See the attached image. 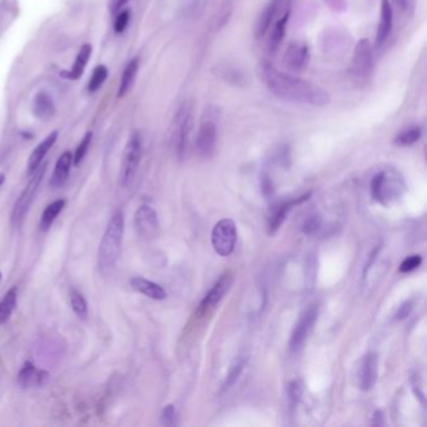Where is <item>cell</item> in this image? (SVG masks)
Returning <instances> with one entry per match:
<instances>
[{
  "label": "cell",
  "mask_w": 427,
  "mask_h": 427,
  "mask_svg": "<svg viewBox=\"0 0 427 427\" xmlns=\"http://www.w3.org/2000/svg\"><path fill=\"white\" fill-rule=\"evenodd\" d=\"M243 367H244V360L243 358L238 360L236 364L232 366L231 371H230V374L227 376L225 383H223V387H222V393L228 391L236 383L238 377L242 374Z\"/></svg>",
  "instance_id": "32"
},
{
  "label": "cell",
  "mask_w": 427,
  "mask_h": 427,
  "mask_svg": "<svg viewBox=\"0 0 427 427\" xmlns=\"http://www.w3.org/2000/svg\"><path fill=\"white\" fill-rule=\"evenodd\" d=\"M320 227H321V217L311 216L310 218L305 221V223L302 225V231L306 235H313L315 232L318 231Z\"/></svg>",
  "instance_id": "35"
},
{
  "label": "cell",
  "mask_w": 427,
  "mask_h": 427,
  "mask_svg": "<svg viewBox=\"0 0 427 427\" xmlns=\"http://www.w3.org/2000/svg\"><path fill=\"white\" fill-rule=\"evenodd\" d=\"M289 395L291 402L295 405L298 402L301 395H302V387H301L300 382H292L289 387Z\"/></svg>",
  "instance_id": "37"
},
{
  "label": "cell",
  "mask_w": 427,
  "mask_h": 427,
  "mask_svg": "<svg viewBox=\"0 0 427 427\" xmlns=\"http://www.w3.org/2000/svg\"><path fill=\"white\" fill-rule=\"evenodd\" d=\"M17 306V289H9L0 302V324H4L12 316Z\"/></svg>",
  "instance_id": "27"
},
{
  "label": "cell",
  "mask_w": 427,
  "mask_h": 427,
  "mask_svg": "<svg viewBox=\"0 0 427 427\" xmlns=\"http://www.w3.org/2000/svg\"><path fill=\"white\" fill-rule=\"evenodd\" d=\"M48 163H43L39 167L35 169L32 173V178L29 179L28 185L25 187L23 193L19 196L17 202L13 208L12 216H11V222L14 227H18L23 222L25 216L29 211L32 203L34 201L37 193L39 191V187L41 185V180L44 178V174L46 172Z\"/></svg>",
  "instance_id": "3"
},
{
  "label": "cell",
  "mask_w": 427,
  "mask_h": 427,
  "mask_svg": "<svg viewBox=\"0 0 427 427\" xmlns=\"http://www.w3.org/2000/svg\"><path fill=\"white\" fill-rule=\"evenodd\" d=\"M422 136V129L420 127H411L405 129L395 138V143L401 147H409L419 142Z\"/></svg>",
  "instance_id": "28"
},
{
  "label": "cell",
  "mask_w": 427,
  "mask_h": 427,
  "mask_svg": "<svg viewBox=\"0 0 427 427\" xmlns=\"http://www.w3.org/2000/svg\"><path fill=\"white\" fill-rule=\"evenodd\" d=\"M161 420H162L163 425H166V426L173 425L174 420H176V410H174V406L168 405V406L164 407L162 416H161Z\"/></svg>",
  "instance_id": "36"
},
{
  "label": "cell",
  "mask_w": 427,
  "mask_h": 427,
  "mask_svg": "<svg viewBox=\"0 0 427 427\" xmlns=\"http://www.w3.org/2000/svg\"><path fill=\"white\" fill-rule=\"evenodd\" d=\"M140 158H142V138L138 132H134L128 139L121 158L119 185L123 188H127L132 185L136 174L138 172Z\"/></svg>",
  "instance_id": "4"
},
{
  "label": "cell",
  "mask_w": 427,
  "mask_h": 427,
  "mask_svg": "<svg viewBox=\"0 0 427 427\" xmlns=\"http://www.w3.org/2000/svg\"><path fill=\"white\" fill-rule=\"evenodd\" d=\"M277 6L278 0H272L271 3L263 9V12L261 13L254 27L256 38H262L267 33V30L271 27L275 14L277 12Z\"/></svg>",
  "instance_id": "22"
},
{
  "label": "cell",
  "mask_w": 427,
  "mask_h": 427,
  "mask_svg": "<svg viewBox=\"0 0 427 427\" xmlns=\"http://www.w3.org/2000/svg\"><path fill=\"white\" fill-rule=\"evenodd\" d=\"M393 11L390 0H382L381 1V19L380 25L376 34V46H383V43L388 39L390 33L393 30Z\"/></svg>",
  "instance_id": "14"
},
{
  "label": "cell",
  "mask_w": 427,
  "mask_h": 427,
  "mask_svg": "<svg viewBox=\"0 0 427 427\" xmlns=\"http://www.w3.org/2000/svg\"><path fill=\"white\" fill-rule=\"evenodd\" d=\"M217 143V126L214 121H203L198 136H197V150L202 157H211L216 150Z\"/></svg>",
  "instance_id": "11"
},
{
  "label": "cell",
  "mask_w": 427,
  "mask_h": 427,
  "mask_svg": "<svg viewBox=\"0 0 427 427\" xmlns=\"http://www.w3.org/2000/svg\"><path fill=\"white\" fill-rule=\"evenodd\" d=\"M70 305L75 315L79 318L86 320L88 317V303L84 296L81 295V292H78L77 289H73L70 292Z\"/></svg>",
  "instance_id": "29"
},
{
  "label": "cell",
  "mask_w": 427,
  "mask_h": 427,
  "mask_svg": "<svg viewBox=\"0 0 427 427\" xmlns=\"http://www.w3.org/2000/svg\"><path fill=\"white\" fill-rule=\"evenodd\" d=\"M48 379L46 371L37 369L32 362H25L18 375V383L22 387L41 386Z\"/></svg>",
  "instance_id": "18"
},
{
  "label": "cell",
  "mask_w": 427,
  "mask_h": 427,
  "mask_svg": "<svg viewBox=\"0 0 427 427\" xmlns=\"http://www.w3.org/2000/svg\"><path fill=\"white\" fill-rule=\"evenodd\" d=\"M133 289L140 292L142 295L150 297L152 300L162 301L167 297V292L158 283L152 282L150 280L142 277H134L131 281Z\"/></svg>",
  "instance_id": "21"
},
{
  "label": "cell",
  "mask_w": 427,
  "mask_h": 427,
  "mask_svg": "<svg viewBox=\"0 0 427 427\" xmlns=\"http://www.w3.org/2000/svg\"><path fill=\"white\" fill-rule=\"evenodd\" d=\"M193 127V110L190 103L182 104L176 112L173 121V142L176 153L183 158L188 148Z\"/></svg>",
  "instance_id": "5"
},
{
  "label": "cell",
  "mask_w": 427,
  "mask_h": 427,
  "mask_svg": "<svg viewBox=\"0 0 427 427\" xmlns=\"http://www.w3.org/2000/svg\"><path fill=\"white\" fill-rule=\"evenodd\" d=\"M260 72L265 86L280 98L297 103L310 104L313 107H326L331 100L329 93L324 88L316 86L311 81L282 73L267 62L261 64Z\"/></svg>",
  "instance_id": "1"
},
{
  "label": "cell",
  "mask_w": 427,
  "mask_h": 427,
  "mask_svg": "<svg viewBox=\"0 0 427 427\" xmlns=\"http://www.w3.org/2000/svg\"><path fill=\"white\" fill-rule=\"evenodd\" d=\"M64 206H65V201L58 199L55 202L51 203L44 209V212L41 214V223H39L41 231H48L52 227L54 221L57 220L58 214L63 211Z\"/></svg>",
  "instance_id": "25"
},
{
  "label": "cell",
  "mask_w": 427,
  "mask_h": 427,
  "mask_svg": "<svg viewBox=\"0 0 427 427\" xmlns=\"http://www.w3.org/2000/svg\"><path fill=\"white\" fill-rule=\"evenodd\" d=\"M134 225L139 236L145 239H153L159 231L158 214L150 206H142L134 214Z\"/></svg>",
  "instance_id": "8"
},
{
  "label": "cell",
  "mask_w": 427,
  "mask_h": 427,
  "mask_svg": "<svg viewBox=\"0 0 427 427\" xmlns=\"http://www.w3.org/2000/svg\"><path fill=\"white\" fill-rule=\"evenodd\" d=\"M262 190L265 192V196H271L273 192V185H272L271 179L268 178V176H265L262 178Z\"/></svg>",
  "instance_id": "40"
},
{
  "label": "cell",
  "mask_w": 427,
  "mask_h": 427,
  "mask_svg": "<svg viewBox=\"0 0 427 427\" xmlns=\"http://www.w3.org/2000/svg\"><path fill=\"white\" fill-rule=\"evenodd\" d=\"M92 139L93 132L86 133V136L81 138L79 145H78L77 150H75L74 155H73V163H74L75 166H78L84 159V157L87 155L88 150L91 147V143H92Z\"/></svg>",
  "instance_id": "31"
},
{
  "label": "cell",
  "mask_w": 427,
  "mask_h": 427,
  "mask_svg": "<svg viewBox=\"0 0 427 427\" xmlns=\"http://www.w3.org/2000/svg\"><path fill=\"white\" fill-rule=\"evenodd\" d=\"M73 163V155L70 150L64 152L62 156L59 157L58 161L55 163V168L53 172L51 185L54 188H59L67 182L70 177V167Z\"/></svg>",
  "instance_id": "20"
},
{
  "label": "cell",
  "mask_w": 427,
  "mask_h": 427,
  "mask_svg": "<svg viewBox=\"0 0 427 427\" xmlns=\"http://www.w3.org/2000/svg\"><path fill=\"white\" fill-rule=\"evenodd\" d=\"M211 239L216 254L222 257H228L236 247L237 228L235 222L230 218L221 220L214 225Z\"/></svg>",
  "instance_id": "6"
},
{
  "label": "cell",
  "mask_w": 427,
  "mask_h": 427,
  "mask_svg": "<svg viewBox=\"0 0 427 427\" xmlns=\"http://www.w3.org/2000/svg\"><path fill=\"white\" fill-rule=\"evenodd\" d=\"M422 263V257L420 254H414L407 257L404 262L400 265V272L402 273H409V272L415 271L416 268H419Z\"/></svg>",
  "instance_id": "34"
},
{
  "label": "cell",
  "mask_w": 427,
  "mask_h": 427,
  "mask_svg": "<svg viewBox=\"0 0 427 427\" xmlns=\"http://www.w3.org/2000/svg\"><path fill=\"white\" fill-rule=\"evenodd\" d=\"M317 318V308L315 306L310 307L308 310L301 315L298 322L296 324L294 332L291 335L289 340V351L291 353H298L302 345L305 343L307 336L312 329V326L315 324V321Z\"/></svg>",
  "instance_id": "9"
},
{
  "label": "cell",
  "mask_w": 427,
  "mask_h": 427,
  "mask_svg": "<svg viewBox=\"0 0 427 427\" xmlns=\"http://www.w3.org/2000/svg\"><path fill=\"white\" fill-rule=\"evenodd\" d=\"M377 367H379V358L377 355L369 353L366 355L361 366V382L360 386L364 391H369L375 386L377 380Z\"/></svg>",
  "instance_id": "13"
},
{
  "label": "cell",
  "mask_w": 427,
  "mask_h": 427,
  "mask_svg": "<svg viewBox=\"0 0 427 427\" xmlns=\"http://www.w3.org/2000/svg\"><path fill=\"white\" fill-rule=\"evenodd\" d=\"M390 173L388 172H380L375 174L371 180V195L379 202L385 203L386 199V192L388 183H390Z\"/></svg>",
  "instance_id": "24"
},
{
  "label": "cell",
  "mask_w": 427,
  "mask_h": 427,
  "mask_svg": "<svg viewBox=\"0 0 427 427\" xmlns=\"http://www.w3.org/2000/svg\"><path fill=\"white\" fill-rule=\"evenodd\" d=\"M129 0H110V9L113 14L121 12Z\"/></svg>",
  "instance_id": "39"
},
{
  "label": "cell",
  "mask_w": 427,
  "mask_h": 427,
  "mask_svg": "<svg viewBox=\"0 0 427 427\" xmlns=\"http://www.w3.org/2000/svg\"><path fill=\"white\" fill-rule=\"evenodd\" d=\"M372 68V49L369 39H361L355 48L353 59V73L358 78H366Z\"/></svg>",
  "instance_id": "10"
},
{
  "label": "cell",
  "mask_w": 427,
  "mask_h": 427,
  "mask_svg": "<svg viewBox=\"0 0 427 427\" xmlns=\"http://www.w3.org/2000/svg\"><path fill=\"white\" fill-rule=\"evenodd\" d=\"M412 311V302L411 301H406L405 303H402L398 312H396V320H404L407 317Z\"/></svg>",
  "instance_id": "38"
},
{
  "label": "cell",
  "mask_w": 427,
  "mask_h": 427,
  "mask_svg": "<svg viewBox=\"0 0 427 427\" xmlns=\"http://www.w3.org/2000/svg\"><path fill=\"white\" fill-rule=\"evenodd\" d=\"M396 3V6L401 9V11H409L410 9L411 4H412V0H393Z\"/></svg>",
  "instance_id": "41"
},
{
  "label": "cell",
  "mask_w": 427,
  "mask_h": 427,
  "mask_svg": "<svg viewBox=\"0 0 427 427\" xmlns=\"http://www.w3.org/2000/svg\"><path fill=\"white\" fill-rule=\"evenodd\" d=\"M57 138H58V132L54 131L35 147L34 150L30 153L29 159H28V173H33L35 169L41 166L46 153L52 150L53 145H55Z\"/></svg>",
  "instance_id": "16"
},
{
  "label": "cell",
  "mask_w": 427,
  "mask_h": 427,
  "mask_svg": "<svg viewBox=\"0 0 427 427\" xmlns=\"http://www.w3.org/2000/svg\"><path fill=\"white\" fill-rule=\"evenodd\" d=\"M233 282V276L230 272H225V275H222L218 281L214 283V287L209 289L207 295L204 296L201 305L198 307L197 315L198 316H204L208 312L212 311L216 308V306L220 303L221 300L223 298V296L228 292V289L232 286Z\"/></svg>",
  "instance_id": "7"
},
{
  "label": "cell",
  "mask_w": 427,
  "mask_h": 427,
  "mask_svg": "<svg viewBox=\"0 0 427 427\" xmlns=\"http://www.w3.org/2000/svg\"><path fill=\"white\" fill-rule=\"evenodd\" d=\"M124 232V217L121 211L112 216L104 232L98 249V265L104 275L116 268L121 254V239Z\"/></svg>",
  "instance_id": "2"
},
{
  "label": "cell",
  "mask_w": 427,
  "mask_h": 427,
  "mask_svg": "<svg viewBox=\"0 0 427 427\" xmlns=\"http://www.w3.org/2000/svg\"><path fill=\"white\" fill-rule=\"evenodd\" d=\"M310 196H311V192H310V193H306V195H303V196L297 197L296 199H292V201H289V202H284L282 203V204H280L277 209L272 214L271 220H270V232H271V233L277 232L278 228L281 227V225H282L284 220H286V217L289 216V211L295 207V206H298L301 203L307 201V199L310 198Z\"/></svg>",
  "instance_id": "19"
},
{
  "label": "cell",
  "mask_w": 427,
  "mask_h": 427,
  "mask_svg": "<svg viewBox=\"0 0 427 427\" xmlns=\"http://www.w3.org/2000/svg\"><path fill=\"white\" fill-rule=\"evenodd\" d=\"M289 13H286L284 15L280 18L277 20V23L275 24L273 30H272L271 38H270V51L275 52L277 51L278 46H281L284 34H286V28H287V23H289Z\"/></svg>",
  "instance_id": "26"
},
{
  "label": "cell",
  "mask_w": 427,
  "mask_h": 427,
  "mask_svg": "<svg viewBox=\"0 0 427 427\" xmlns=\"http://www.w3.org/2000/svg\"><path fill=\"white\" fill-rule=\"evenodd\" d=\"M129 20H131V11L129 9H121V12H118L116 22H114V32L117 34H121L124 30L127 29Z\"/></svg>",
  "instance_id": "33"
},
{
  "label": "cell",
  "mask_w": 427,
  "mask_h": 427,
  "mask_svg": "<svg viewBox=\"0 0 427 427\" xmlns=\"http://www.w3.org/2000/svg\"><path fill=\"white\" fill-rule=\"evenodd\" d=\"M92 55V46L91 44H84L81 46L79 52L75 57V62L73 64V67L70 70H63L60 72V77L67 78V79H72V81H78L81 78L84 70L87 67L89 58Z\"/></svg>",
  "instance_id": "17"
},
{
  "label": "cell",
  "mask_w": 427,
  "mask_h": 427,
  "mask_svg": "<svg viewBox=\"0 0 427 427\" xmlns=\"http://www.w3.org/2000/svg\"><path fill=\"white\" fill-rule=\"evenodd\" d=\"M310 59V48L305 43L295 41L289 44L287 51L283 55V64L289 70H303Z\"/></svg>",
  "instance_id": "12"
},
{
  "label": "cell",
  "mask_w": 427,
  "mask_h": 427,
  "mask_svg": "<svg viewBox=\"0 0 427 427\" xmlns=\"http://www.w3.org/2000/svg\"><path fill=\"white\" fill-rule=\"evenodd\" d=\"M107 77H108V68L105 65L100 64L98 67H96L88 83V91L91 93L97 92L99 88L103 86Z\"/></svg>",
  "instance_id": "30"
},
{
  "label": "cell",
  "mask_w": 427,
  "mask_h": 427,
  "mask_svg": "<svg viewBox=\"0 0 427 427\" xmlns=\"http://www.w3.org/2000/svg\"><path fill=\"white\" fill-rule=\"evenodd\" d=\"M4 182H6V176H4V174H0V187L4 185Z\"/></svg>",
  "instance_id": "42"
},
{
  "label": "cell",
  "mask_w": 427,
  "mask_h": 427,
  "mask_svg": "<svg viewBox=\"0 0 427 427\" xmlns=\"http://www.w3.org/2000/svg\"><path fill=\"white\" fill-rule=\"evenodd\" d=\"M138 70V58H133L132 60L128 62L126 68L123 70V74H121V84H119V88H118V98L124 97V96L129 92V89L132 88L134 79H136V77H137Z\"/></svg>",
  "instance_id": "23"
},
{
  "label": "cell",
  "mask_w": 427,
  "mask_h": 427,
  "mask_svg": "<svg viewBox=\"0 0 427 427\" xmlns=\"http://www.w3.org/2000/svg\"><path fill=\"white\" fill-rule=\"evenodd\" d=\"M32 112L41 121L51 119L55 113V105L52 97L44 91L37 93L32 103Z\"/></svg>",
  "instance_id": "15"
},
{
  "label": "cell",
  "mask_w": 427,
  "mask_h": 427,
  "mask_svg": "<svg viewBox=\"0 0 427 427\" xmlns=\"http://www.w3.org/2000/svg\"><path fill=\"white\" fill-rule=\"evenodd\" d=\"M0 278H1V273H0Z\"/></svg>",
  "instance_id": "43"
}]
</instances>
